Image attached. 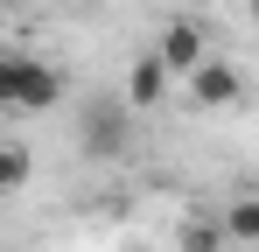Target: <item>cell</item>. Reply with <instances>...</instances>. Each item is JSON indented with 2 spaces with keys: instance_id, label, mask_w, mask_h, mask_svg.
Listing matches in <instances>:
<instances>
[{
  "instance_id": "obj_2",
  "label": "cell",
  "mask_w": 259,
  "mask_h": 252,
  "mask_svg": "<svg viewBox=\"0 0 259 252\" xmlns=\"http://www.w3.org/2000/svg\"><path fill=\"white\" fill-rule=\"evenodd\" d=\"M189 91H196V105H238V98H245V77H238V63L203 56V63L189 70Z\"/></svg>"
},
{
  "instance_id": "obj_5",
  "label": "cell",
  "mask_w": 259,
  "mask_h": 252,
  "mask_svg": "<svg viewBox=\"0 0 259 252\" xmlns=\"http://www.w3.org/2000/svg\"><path fill=\"white\" fill-rule=\"evenodd\" d=\"M168 91V70H161V56L147 49V56H133V70H126V105H154Z\"/></svg>"
},
{
  "instance_id": "obj_7",
  "label": "cell",
  "mask_w": 259,
  "mask_h": 252,
  "mask_svg": "<svg viewBox=\"0 0 259 252\" xmlns=\"http://www.w3.org/2000/svg\"><path fill=\"white\" fill-rule=\"evenodd\" d=\"M28 147H14V140H0V196H14V189H21V182H28Z\"/></svg>"
},
{
  "instance_id": "obj_1",
  "label": "cell",
  "mask_w": 259,
  "mask_h": 252,
  "mask_svg": "<svg viewBox=\"0 0 259 252\" xmlns=\"http://www.w3.org/2000/svg\"><path fill=\"white\" fill-rule=\"evenodd\" d=\"M63 98V77L35 63V56H0V105H14V112H49Z\"/></svg>"
},
{
  "instance_id": "obj_3",
  "label": "cell",
  "mask_w": 259,
  "mask_h": 252,
  "mask_svg": "<svg viewBox=\"0 0 259 252\" xmlns=\"http://www.w3.org/2000/svg\"><path fill=\"white\" fill-rule=\"evenodd\" d=\"M133 133H126V105H91L84 112V154H119Z\"/></svg>"
},
{
  "instance_id": "obj_8",
  "label": "cell",
  "mask_w": 259,
  "mask_h": 252,
  "mask_svg": "<svg viewBox=\"0 0 259 252\" xmlns=\"http://www.w3.org/2000/svg\"><path fill=\"white\" fill-rule=\"evenodd\" d=\"M182 252H224V231H217L210 217H189L182 224Z\"/></svg>"
},
{
  "instance_id": "obj_4",
  "label": "cell",
  "mask_w": 259,
  "mask_h": 252,
  "mask_svg": "<svg viewBox=\"0 0 259 252\" xmlns=\"http://www.w3.org/2000/svg\"><path fill=\"white\" fill-rule=\"evenodd\" d=\"M161 70H196L203 63V28L196 21H168V35H161Z\"/></svg>"
},
{
  "instance_id": "obj_6",
  "label": "cell",
  "mask_w": 259,
  "mask_h": 252,
  "mask_svg": "<svg viewBox=\"0 0 259 252\" xmlns=\"http://www.w3.org/2000/svg\"><path fill=\"white\" fill-rule=\"evenodd\" d=\"M217 231H224V245H259V196H238Z\"/></svg>"
}]
</instances>
